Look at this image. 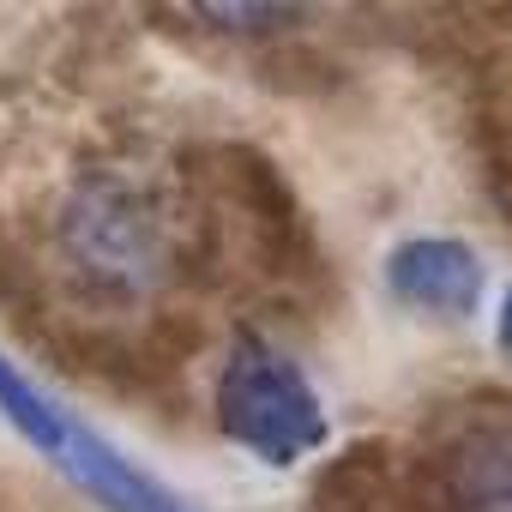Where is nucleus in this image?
Instances as JSON below:
<instances>
[{
    "label": "nucleus",
    "instance_id": "nucleus-1",
    "mask_svg": "<svg viewBox=\"0 0 512 512\" xmlns=\"http://www.w3.org/2000/svg\"><path fill=\"white\" fill-rule=\"evenodd\" d=\"M217 428L229 434V446H241L247 458L272 470L302 464L332 434L326 404L302 374V362L260 332H241L217 368Z\"/></svg>",
    "mask_w": 512,
    "mask_h": 512
},
{
    "label": "nucleus",
    "instance_id": "nucleus-2",
    "mask_svg": "<svg viewBox=\"0 0 512 512\" xmlns=\"http://www.w3.org/2000/svg\"><path fill=\"white\" fill-rule=\"evenodd\" d=\"M0 416H7L37 452H49L55 464H67L91 500H103L109 512H187L175 494L157 488V476H145L139 464H127L103 434H91L85 422H73L43 386H31L19 374V362L0 350Z\"/></svg>",
    "mask_w": 512,
    "mask_h": 512
},
{
    "label": "nucleus",
    "instance_id": "nucleus-3",
    "mask_svg": "<svg viewBox=\"0 0 512 512\" xmlns=\"http://www.w3.org/2000/svg\"><path fill=\"white\" fill-rule=\"evenodd\" d=\"M67 253L91 290L133 296L157 272V253H163L157 211L139 199V187L103 175V181L79 187V199L67 205Z\"/></svg>",
    "mask_w": 512,
    "mask_h": 512
},
{
    "label": "nucleus",
    "instance_id": "nucleus-4",
    "mask_svg": "<svg viewBox=\"0 0 512 512\" xmlns=\"http://www.w3.org/2000/svg\"><path fill=\"white\" fill-rule=\"evenodd\" d=\"M380 278H386L392 302L422 314V320H470L482 308V290H488L476 247L458 241V235H404V241H392Z\"/></svg>",
    "mask_w": 512,
    "mask_h": 512
},
{
    "label": "nucleus",
    "instance_id": "nucleus-5",
    "mask_svg": "<svg viewBox=\"0 0 512 512\" xmlns=\"http://www.w3.org/2000/svg\"><path fill=\"white\" fill-rule=\"evenodd\" d=\"M446 512H512V410H482L440 446Z\"/></svg>",
    "mask_w": 512,
    "mask_h": 512
},
{
    "label": "nucleus",
    "instance_id": "nucleus-6",
    "mask_svg": "<svg viewBox=\"0 0 512 512\" xmlns=\"http://www.w3.org/2000/svg\"><path fill=\"white\" fill-rule=\"evenodd\" d=\"M494 344H500V356L512 362V284L500 290V308H494Z\"/></svg>",
    "mask_w": 512,
    "mask_h": 512
}]
</instances>
